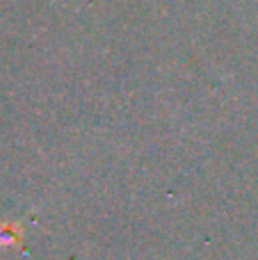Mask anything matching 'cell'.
Listing matches in <instances>:
<instances>
[{
  "instance_id": "cell-1",
  "label": "cell",
  "mask_w": 258,
  "mask_h": 260,
  "mask_svg": "<svg viewBox=\"0 0 258 260\" xmlns=\"http://www.w3.org/2000/svg\"><path fill=\"white\" fill-rule=\"evenodd\" d=\"M18 238H21L18 226H14V224H3V226H0V244L18 242Z\"/></svg>"
}]
</instances>
